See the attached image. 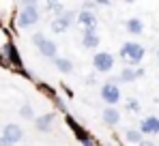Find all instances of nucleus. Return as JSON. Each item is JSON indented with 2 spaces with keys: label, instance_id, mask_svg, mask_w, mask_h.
<instances>
[{
  "label": "nucleus",
  "instance_id": "f257e3e1",
  "mask_svg": "<svg viewBox=\"0 0 159 146\" xmlns=\"http://www.w3.org/2000/svg\"><path fill=\"white\" fill-rule=\"evenodd\" d=\"M118 54H120V58H123L125 62H129V67L138 69V65L142 62V58H144L146 49L142 48L140 43H135V41H125Z\"/></svg>",
  "mask_w": 159,
  "mask_h": 146
},
{
  "label": "nucleus",
  "instance_id": "f03ea898",
  "mask_svg": "<svg viewBox=\"0 0 159 146\" xmlns=\"http://www.w3.org/2000/svg\"><path fill=\"white\" fill-rule=\"evenodd\" d=\"M41 20V13H39V7L34 2H24L20 13H17V26L20 28H30Z\"/></svg>",
  "mask_w": 159,
  "mask_h": 146
},
{
  "label": "nucleus",
  "instance_id": "7ed1b4c3",
  "mask_svg": "<svg viewBox=\"0 0 159 146\" xmlns=\"http://www.w3.org/2000/svg\"><path fill=\"white\" fill-rule=\"evenodd\" d=\"M32 43L37 45L39 54H41L43 58H52V60L58 58V45L54 43L52 39H48L43 32H34V34H32Z\"/></svg>",
  "mask_w": 159,
  "mask_h": 146
},
{
  "label": "nucleus",
  "instance_id": "20e7f679",
  "mask_svg": "<svg viewBox=\"0 0 159 146\" xmlns=\"http://www.w3.org/2000/svg\"><path fill=\"white\" fill-rule=\"evenodd\" d=\"M65 122H67V127L73 131V135H75V140H78L82 146H97V142H95V138L90 135V131H86L82 125H80L73 116H69L67 114V118H65Z\"/></svg>",
  "mask_w": 159,
  "mask_h": 146
},
{
  "label": "nucleus",
  "instance_id": "39448f33",
  "mask_svg": "<svg viewBox=\"0 0 159 146\" xmlns=\"http://www.w3.org/2000/svg\"><path fill=\"white\" fill-rule=\"evenodd\" d=\"M73 22H78V13H73V11H65V13H60L58 17H54L52 20V32L56 34H62V32H67Z\"/></svg>",
  "mask_w": 159,
  "mask_h": 146
},
{
  "label": "nucleus",
  "instance_id": "423d86ee",
  "mask_svg": "<svg viewBox=\"0 0 159 146\" xmlns=\"http://www.w3.org/2000/svg\"><path fill=\"white\" fill-rule=\"evenodd\" d=\"M93 69L95 73H110L114 69V56L110 52H97L93 56Z\"/></svg>",
  "mask_w": 159,
  "mask_h": 146
},
{
  "label": "nucleus",
  "instance_id": "0eeeda50",
  "mask_svg": "<svg viewBox=\"0 0 159 146\" xmlns=\"http://www.w3.org/2000/svg\"><path fill=\"white\" fill-rule=\"evenodd\" d=\"M99 95H101V99L107 103V107H114L116 103H120V88H118L114 82H106V84H101Z\"/></svg>",
  "mask_w": 159,
  "mask_h": 146
},
{
  "label": "nucleus",
  "instance_id": "6e6552de",
  "mask_svg": "<svg viewBox=\"0 0 159 146\" xmlns=\"http://www.w3.org/2000/svg\"><path fill=\"white\" fill-rule=\"evenodd\" d=\"M2 54H4V58L9 60L11 67H15V69H20V71L24 73V75H28V73L24 71V62H22V56H20V52H17V48H15V43L9 41V43L2 48Z\"/></svg>",
  "mask_w": 159,
  "mask_h": 146
},
{
  "label": "nucleus",
  "instance_id": "1a4fd4ad",
  "mask_svg": "<svg viewBox=\"0 0 159 146\" xmlns=\"http://www.w3.org/2000/svg\"><path fill=\"white\" fill-rule=\"evenodd\" d=\"M140 133L142 135H159V116H155V114L144 116L140 121Z\"/></svg>",
  "mask_w": 159,
  "mask_h": 146
},
{
  "label": "nucleus",
  "instance_id": "9d476101",
  "mask_svg": "<svg viewBox=\"0 0 159 146\" xmlns=\"http://www.w3.org/2000/svg\"><path fill=\"white\" fill-rule=\"evenodd\" d=\"M101 43V37L97 32V28H90V30H84L82 34V48L84 49H97Z\"/></svg>",
  "mask_w": 159,
  "mask_h": 146
},
{
  "label": "nucleus",
  "instance_id": "9b49d317",
  "mask_svg": "<svg viewBox=\"0 0 159 146\" xmlns=\"http://www.w3.org/2000/svg\"><path fill=\"white\" fill-rule=\"evenodd\" d=\"M2 135H4L9 142L17 144V142H22V138H24V129H22L20 125H15V122H9V125H4V129H2Z\"/></svg>",
  "mask_w": 159,
  "mask_h": 146
},
{
  "label": "nucleus",
  "instance_id": "f8f14e48",
  "mask_svg": "<svg viewBox=\"0 0 159 146\" xmlns=\"http://www.w3.org/2000/svg\"><path fill=\"white\" fill-rule=\"evenodd\" d=\"M144 75V69L142 67H138V69H133V67H123V71L118 73V80L123 82V84H131L135 82L138 77H142Z\"/></svg>",
  "mask_w": 159,
  "mask_h": 146
},
{
  "label": "nucleus",
  "instance_id": "ddd939ff",
  "mask_svg": "<svg viewBox=\"0 0 159 146\" xmlns=\"http://www.w3.org/2000/svg\"><path fill=\"white\" fill-rule=\"evenodd\" d=\"M54 118H56L54 112H48V114H43V116H37V118H34V127H37V131L48 133V131L52 129V125H54Z\"/></svg>",
  "mask_w": 159,
  "mask_h": 146
},
{
  "label": "nucleus",
  "instance_id": "4468645a",
  "mask_svg": "<svg viewBox=\"0 0 159 146\" xmlns=\"http://www.w3.org/2000/svg\"><path fill=\"white\" fill-rule=\"evenodd\" d=\"M78 24L84 26V30H90V28H95L97 26V15L93 13V11H80L78 13Z\"/></svg>",
  "mask_w": 159,
  "mask_h": 146
},
{
  "label": "nucleus",
  "instance_id": "2eb2a0df",
  "mask_svg": "<svg viewBox=\"0 0 159 146\" xmlns=\"http://www.w3.org/2000/svg\"><path fill=\"white\" fill-rule=\"evenodd\" d=\"M125 30L133 34V37H138V34H142L144 32V22L140 20V17H129L127 22H125Z\"/></svg>",
  "mask_w": 159,
  "mask_h": 146
},
{
  "label": "nucleus",
  "instance_id": "dca6fc26",
  "mask_svg": "<svg viewBox=\"0 0 159 146\" xmlns=\"http://www.w3.org/2000/svg\"><path fill=\"white\" fill-rule=\"evenodd\" d=\"M101 118H103V122H106L107 127H116V125L120 122V112H118L116 107H106Z\"/></svg>",
  "mask_w": 159,
  "mask_h": 146
},
{
  "label": "nucleus",
  "instance_id": "f3484780",
  "mask_svg": "<svg viewBox=\"0 0 159 146\" xmlns=\"http://www.w3.org/2000/svg\"><path fill=\"white\" fill-rule=\"evenodd\" d=\"M54 67H56L58 71L62 73V75H69V73H73V62H71L69 58H62V56H58V58L54 60Z\"/></svg>",
  "mask_w": 159,
  "mask_h": 146
},
{
  "label": "nucleus",
  "instance_id": "a211bd4d",
  "mask_svg": "<svg viewBox=\"0 0 159 146\" xmlns=\"http://www.w3.org/2000/svg\"><path fill=\"white\" fill-rule=\"evenodd\" d=\"M125 142L140 146L142 142H144V135L140 133V129H127V131H125Z\"/></svg>",
  "mask_w": 159,
  "mask_h": 146
},
{
  "label": "nucleus",
  "instance_id": "6ab92c4d",
  "mask_svg": "<svg viewBox=\"0 0 159 146\" xmlns=\"http://www.w3.org/2000/svg\"><path fill=\"white\" fill-rule=\"evenodd\" d=\"M20 118H24V121H34V118H37L30 103H24V105L20 107Z\"/></svg>",
  "mask_w": 159,
  "mask_h": 146
},
{
  "label": "nucleus",
  "instance_id": "aec40b11",
  "mask_svg": "<svg viewBox=\"0 0 159 146\" xmlns=\"http://www.w3.org/2000/svg\"><path fill=\"white\" fill-rule=\"evenodd\" d=\"M125 107L129 110V112H140V101L138 99H127V103H125Z\"/></svg>",
  "mask_w": 159,
  "mask_h": 146
},
{
  "label": "nucleus",
  "instance_id": "412c9836",
  "mask_svg": "<svg viewBox=\"0 0 159 146\" xmlns=\"http://www.w3.org/2000/svg\"><path fill=\"white\" fill-rule=\"evenodd\" d=\"M0 146H15V144H13V142H9L4 135H0Z\"/></svg>",
  "mask_w": 159,
  "mask_h": 146
},
{
  "label": "nucleus",
  "instance_id": "4be33fe9",
  "mask_svg": "<svg viewBox=\"0 0 159 146\" xmlns=\"http://www.w3.org/2000/svg\"><path fill=\"white\" fill-rule=\"evenodd\" d=\"M140 146H157V144H155V142H151V140H144Z\"/></svg>",
  "mask_w": 159,
  "mask_h": 146
},
{
  "label": "nucleus",
  "instance_id": "5701e85b",
  "mask_svg": "<svg viewBox=\"0 0 159 146\" xmlns=\"http://www.w3.org/2000/svg\"><path fill=\"white\" fill-rule=\"evenodd\" d=\"M157 56H159V49H157Z\"/></svg>",
  "mask_w": 159,
  "mask_h": 146
},
{
  "label": "nucleus",
  "instance_id": "b1692460",
  "mask_svg": "<svg viewBox=\"0 0 159 146\" xmlns=\"http://www.w3.org/2000/svg\"><path fill=\"white\" fill-rule=\"evenodd\" d=\"M106 146H112V144H106Z\"/></svg>",
  "mask_w": 159,
  "mask_h": 146
},
{
  "label": "nucleus",
  "instance_id": "393cba45",
  "mask_svg": "<svg viewBox=\"0 0 159 146\" xmlns=\"http://www.w3.org/2000/svg\"><path fill=\"white\" fill-rule=\"evenodd\" d=\"M157 103H159V99H157Z\"/></svg>",
  "mask_w": 159,
  "mask_h": 146
}]
</instances>
